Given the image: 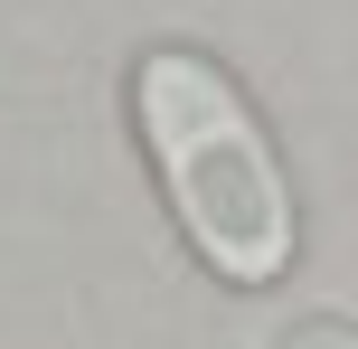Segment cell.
<instances>
[{
  "label": "cell",
  "mask_w": 358,
  "mask_h": 349,
  "mask_svg": "<svg viewBox=\"0 0 358 349\" xmlns=\"http://www.w3.org/2000/svg\"><path fill=\"white\" fill-rule=\"evenodd\" d=\"M132 132L151 151L189 255L236 293H264L302 255V208L292 170L273 151L255 94L217 66L208 48H142L132 57Z\"/></svg>",
  "instance_id": "6da1fadb"
},
{
  "label": "cell",
  "mask_w": 358,
  "mask_h": 349,
  "mask_svg": "<svg viewBox=\"0 0 358 349\" xmlns=\"http://www.w3.org/2000/svg\"><path fill=\"white\" fill-rule=\"evenodd\" d=\"M273 349H358V321L349 312H311V321H292Z\"/></svg>",
  "instance_id": "7a4b0ae2"
}]
</instances>
